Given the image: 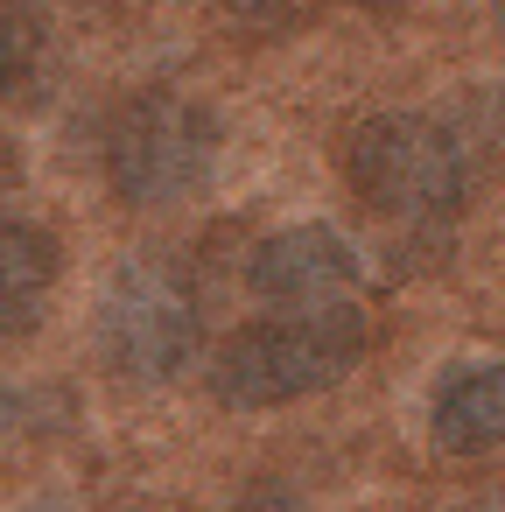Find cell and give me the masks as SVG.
Instances as JSON below:
<instances>
[{
	"label": "cell",
	"mask_w": 505,
	"mask_h": 512,
	"mask_svg": "<svg viewBox=\"0 0 505 512\" xmlns=\"http://www.w3.org/2000/svg\"><path fill=\"white\" fill-rule=\"evenodd\" d=\"M358 358H365V316L351 302L344 309H288V316L246 323L218 351L211 393L225 407H288V400L337 386Z\"/></svg>",
	"instance_id": "6da1fadb"
},
{
	"label": "cell",
	"mask_w": 505,
	"mask_h": 512,
	"mask_svg": "<svg viewBox=\"0 0 505 512\" xmlns=\"http://www.w3.org/2000/svg\"><path fill=\"white\" fill-rule=\"evenodd\" d=\"M344 169H351V190L372 211L414 218V225L456 218L463 197H470V148L449 120H428V113L358 120L351 141H344Z\"/></svg>",
	"instance_id": "7a4b0ae2"
},
{
	"label": "cell",
	"mask_w": 505,
	"mask_h": 512,
	"mask_svg": "<svg viewBox=\"0 0 505 512\" xmlns=\"http://www.w3.org/2000/svg\"><path fill=\"white\" fill-rule=\"evenodd\" d=\"M218 162V120L190 92H141L106 127V183L134 211H169L204 190Z\"/></svg>",
	"instance_id": "3957f363"
},
{
	"label": "cell",
	"mask_w": 505,
	"mask_h": 512,
	"mask_svg": "<svg viewBox=\"0 0 505 512\" xmlns=\"http://www.w3.org/2000/svg\"><path fill=\"white\" fill-rule=\"evenodd\" d=\"M197 337H204L197 288H190L169 260L141 253V260H127V267L106 281V295H99V358H106L120 379H134V386L176 379V372L190 365Z\"/></svg>",
	"instance_id": "277c9868"
},
{
	"label": "cell",
	"mask_w": 505,
	"mask_h": 512,
	"mask_svg": "<svg viewBox=\"0 0 505 512\" xmlns=\"http://www.w3.org/2000/svg\"><path fill=\"white\" fill-rule=\"evenodd\" d=\"M358 274H365L358 246L337 225H288V232L260 239L246 260V288L260 302H274L281 316L288 309H344Z\"/></svg>",
	"instance_id": "5b68a950"
},
{
	"label": "cell",
	"mask_w": 505,
	"mask_h": 512,
	"mask_svg": "<svg viewBox=\"0 0 505 512\" xmlns=\"http://www.w3.org/2000/svg\"><path fill=\"white\" fill-rule=\"evenodd\" d=\"M428 428L449 456H484L505 442V365H456L435 386Z\"/></svg>",
	"instance_id": "8992f818"
},
{
	"label": "cell",
	"mask_w": 505,
	"mask_h": 512,
	"mask_svg": "<svg viewBox=\"0 0 505 512\" xmlns=\"http://www.w3.org/2000/svg\"><path fill=\"white\" fill-rule=\"evenodd\" d=\"M57 260L64 253H57V239L43 225H22V218L0 225V344L36 330V316H43L50 288H57Z\"/></svg>",
	"instance_id": "52a82bcc"
},
{
	"label": "cell",
	"mask_w": 505,
	"mask_h": 512,
	"mask_svg": "<svg viewBox=\"0 0 505 512\" xmlns=\"http://www.w3.org/2000/svg\"><path fill=\"white\" fill-rule=\"evenodd\" d=\"M50 57V29L29 0H0V99L29 92V78L43 71Z\"/></svg>",
	"instance_id": "ba28073f"
},
{
	"label": "cell",
	"mask_w": 505,
	"mask_h": 512,
	"mask_svg": "<svg viewBox=\"0 0 505 512\" xmlns=\"http://www.w3.org/2000/svg\"><path fill=\"white\" fill-rule=\"evenodd\" d=\"M225 15H232L239 29L260 36V29H281V22L295 15V0H225Z\"/></svg>",
	"instance_id": "9c48e42d"
},
{
	"label": "cell",
	"mask_w": 505,
	"mask_h": 512,
	"mask_svg": "<svg viewBox=\"0 0 505 512\" xmlns=\"http://www.w3.org/2000/svg\"><path fill=\"white\" fill-rule=\"evenodd\" d=\"M225 512H302V505H295L288 491H246V498H239V505H225Z\"/></svg>",
	"instance_id": "30bf717a"
},
{
	"label": "cell",
	"mask_w": 505,
	"mask_h": 512,
	"mask_svg": "<svg viewBox=\"0 0 505 512\" xmlns=\"http://www.w3.org/2000/svg\"><path fill=\"white\" fill-rule=\"evenodd\" d=\"M15 183H22V155H15V141H8V134H0V197H8Z\"/></svg>",
	"instance_id": "8fae6325"
},
{
	"label": "cell",
	"mask_w": 505,
	"mask_h": 512,
	"mask_svg": "<svg viewBox=\"0 0 505 512\" xmlns=\"http://www.w3.org/2000/svg\"><path fill=\"white\" fill-rule=\"evenodd\" d=\"M15 428H22V393H15V386H0V442H8Z\"/></svg>",
	"instance_id": "7c38bea8"
},
{
	"label": "cell",
	"mask_w": 505,
	"mask_h": 512,
	"mask_svg": "<svg viewBox=\"0 0 505 512\" xmlns=\"http://www.w3.org/2000/svg\"><path fill=\"white\" fill-rule=\"evenodd\" d=\"M470 512H505V484H498V491H484V498H477Z\"/></svg>",
	"instance_id": "4fadbf2b"
},
{
	"label": "cell",
	"mask_w": 505,
	"mask_h": 512,
	"mask_svg": "<svg viewBox=\"0 0 505 512\" xmlns=\"http://www.w3.org/2000/svg\"><path fill=\"white\" fill-rule=\"evenodd\" d=\"M358 8H372V15H386V8H407V0H358Z\"/></svg>",
	"instance_id": "5bb4252c"
},
{
	"label": "cell",
	"mask_w": 505,
	"mask_h": 512,
	"mask_svg": "<svg viewBox=\"0 0 505 512\" xmlns=\"http://www.w3.org/2000/svg\"><path fill=\"white\" fill-rule=\"evenodd\" d=\"M22 512H64V505H57V498H36V505H22Z\"/></svg>",
	"instance_id": "9a60e30c"
},
{
	"label": "cell",
	"mask_w": 505,
	"mask_h": 512,
	"mask_svg": "<svg viewBox=\"0 0 505 512\" xmlns=\"http://www.w3.org/2000/svg\"><path fill=\"white\" fill-rule=\"evenodd\" d=\"M491 15H498V29H505V0H491Z\"/></svg>",
	"instance_id": "2e32d148"
}]
</instances>
